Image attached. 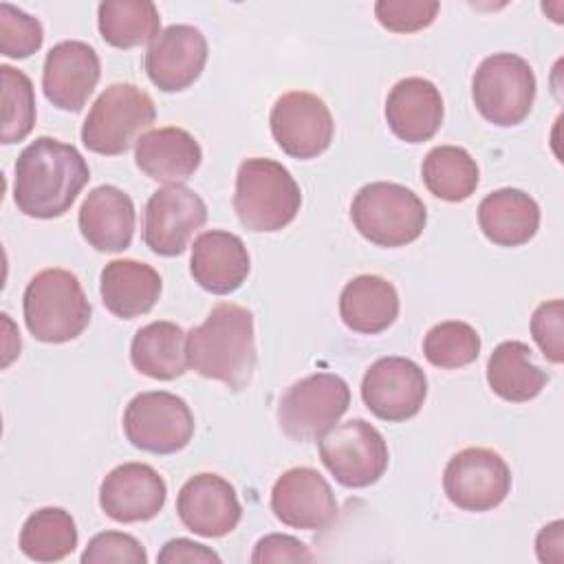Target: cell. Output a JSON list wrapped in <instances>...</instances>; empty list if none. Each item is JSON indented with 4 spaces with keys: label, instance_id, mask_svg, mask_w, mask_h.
I'll use <instances>...</instances> for the list:
<instances>
[{
    "label": "cell",
    "instance_id": "cell-27",
    "mask_svg": "<svg viewBox=\"0 0 564 564\" xmlns=\"http://www.w3.org/2000/svg\"><path fill=\"white\" fill-rule=\"evenodd\" d=\"M185 333L174 322H150L148 326L139 328L130 344V361L132 366L159 381H172L187 370V355H185Z\"/></svg>",
    "mask_w": 564,
    "mask_h": 564
},
{
    "label": "cell",
    "instance_id": "cell-9",
    "mask_svg": "<svg viewBox=\"0 0 564 564\" xmlns=\"http://www.w3.org/2000/svg\"><path fill=\"white\" fill-rule=\"evenodd\" d=\"M128 441L150 454H176L194 436V414L189 405L165 390L137 394L123 412Z\"/></svg>",
    "mask_w": 564,
    "mask_h": 564
},
{
    "label": "cell",
    "instance_id": "cell-37",
    "mask_svg": "<svg viewBox=\"0 0 564 564\" xmlns=\"http://www.w3.org/2000/svg\"><path fill=\"white\" fill-rule=\"evenodd\" d=\"M562 300L542 302L531 317V335L544 357L553 364H562Z\"/></svg>",
    "mask_w": 564,
    "mask_h": 564
},
{
    "label": "cell",
    "instance_id": "cell-6",
    "mask_svg": "<svg viewBox=\"0 0 564 564\" xmlns=\"http://www.w3.org/2000/svg\"><path fill=\"white\" fill-rule=\"evenodd\" d=\"M154 117V101L143 88L112 84L90 106L82 126V141L95 154L117 156L139 141Z\"/></svg>",
    "mask_w": 564,
    "mask_h": 564
},
{
    "label": "cell",
    "instance_id": "cell-22",
    "mask_svg": "<svg viewBox=\"0 0 564 564\" xmlns=\"http://www.w3.org/2000/svg\"><path fill=\"white\" fill-rule=\"evenodd\" d=\"M77 220L84 240L93 249L123 251L134 236V203L123 189L99 185L84 198Z\"/></svg>",
    "mask_w": 564,
    "mask_h": 564
},
{
    "label": "cell",
    "instance_id": "cell-19",
    "mask_svg": "<svg viewBox=\"0 0 564 564\" xmlns=\"http://www.w3.org/2000/svg\"><path fill=\"white\" fill-rule=\"evenodd\" d=\"M176 513L192 533L223 538L238 527L242 507L229 480L218 474H196L181 487Z\"/></svg>",
    "mask_w": 564,
    "mask_h": 564
},
{
    "label": "cell",
    "instance_id": "cell-15",
    "mask_svg": "<svg viewBox=\"0 0 564 564\" xmlns=\"http://www.w3.org/2000/svg\"><path fill=\"white\" fill-rule=\"evenodd\" d=\"M271 511L293 529L322 531L337 520V500L328 480L313 467L286 469L271 489Z\"/></svg>",
    "mask_w": 564,
    "mask_h": 564
},
{
    "label": "cell",
    "instance_id": "cell-11",
    "mask_svg": "<svg viewBox=\"0 0 564 564\" xmlns=\"http://www.w3.org/2000/svg\"><path fill=\"white\" fill-rule=\"evenodd\" d=\"M443 489L449 502L463 511H491L511 491V469L498 452L467 447L447 460Z\"/></svg>",
    "mask_w": 564,
    "mask_h": 564
},
{
    "label": "cell",
    "instance_id": "cell-1",
    "mask_svg": "<svg viewBox=\"0 0 564 564\" xmlns=\"http://www.w3.org/2000/svg\"><path fill=\"white\" fill-rule=\"evenodd\" d=\"M90 178L88 163L75 145L37 137L15 161L13 200L24 216H64Z\"/></svg>",
    "mask_w": 564,
    "mask_h": 564
},
{
    "label": "cell",
    "instance_id": "cell-28",
    "mask_svg": "<svg viewBox=\"0 0 564 564\" xmlns=\"http://www.w3.org/2000/svg\"><path fill=\"white\" fill-rule=\"evenodd\" d=\"M487 381L494 394L511 403L535 399L546 386V372L533 361L524 341L509 339L494 348L487 361Z\"/></svg>",
    "mask_w": 564,
    "mask_h": 564
},
{
    "label": "cell",
    "instance_id": "cell-38",
    "mask_svg": "<svg viewBox=\"0 0 564 564\" xmlns=\"http://www.w3.org/2000/svg\"><path fill=\"white\" fill-rule=\"evenodd\" d=\"M315 553L308 551V546L286 533H269L258 540L251 562L262 564V562H313Z\"/></svg>",
    "mask_w": 564,
    "mask_h": 564
},
{
    "label": "cell",
    "instance_id": "cell-40",
    "mask_svg": "<svg viewBox=\"0 0 564 564\" xmlns=\"http://www.w3.org/2000/svg\"><path fill=\"white\" fill-rule=\"evenodd\" d=\"M562 520H555L546 527L535 538V551L542 562H562Z\"/></svg>",
    "mask_w": 564,
    "mask_h": 564
},
{
    "label": "cell",
    "instance_id": "cell-24",
    "mask_svg": "<svg viewBox=\"0 0 564 564\" xmlns=\"http://www.w3.org/2000/svg\"><path fill=\"white\" fill-rule=\"evenodd\" d=\"M161 275L139 260H110L99 275L104 306L121 319H132L152 311L161 295Z\"/></svg>",
    "mask_w": 564,
    "mask_h": 564
},
{
    "label": "cell",
    "instance_id": "cell-34",
    "mask_svg": "<svg viewBox=\"0 0 564 564\" xmlns=\"http://www.w3.org/2000/svg\"><path fill=\"white\" fill-rule=\"evenodd\" d=\"M44 31L37 18L15 9L7 2L0 4V51L7 57L24 59L40 51Z\"/></svg>",
    "mask_w": 564,
    "mask_h": 564
},
{
    "label": "cell",
    "instance_id": "cell-18",
    "mask_svg": "<svg viewBox=\"0 0 564 564\" xmlns=\"http://www.w3.org/2000/svg\"><path fill=\"white\" fill-rule=\"evenodd\" d=\"M167 487L145 463H123L106 474L99 487V507L115 522L152 520L165 505Z\"/></svg>",
    "mask_w": 564,
    "mask_h": 564
},
{
    "label": "cell",
    "instance_id": "cell-10",
    "mask_svg": "<svg viewBox=\"0 0 564 564\" xmlns=\"http://www.w3.org/2000/svg\"><path fill=\"white\" fill-rule=\"evenodd\" d=\"M319 458L339 485L361 489L383 476L390 456L375 425L364 419H350L333 425L319 438Z\"/></svg>",
    "mask_w": 564,
    "mask_h": 564
},
{
    "label": "cell",
    "instance_id": "cell-8",
    "mask_svg": "<svg viewBox=\"0 0 564 564\" xmlns=\"http://www.w3.org/2000/svg\"><path fill=\"white\" fill-rule=\"evenodd\" d=\"M350 388L333 372H315L295 381L278 405L280 430L295 443L319 441L348 410Z\"/></svg>",
    "mask_w": 564,
    "mask_h": 564
},
{
    "label": "cell",
    "instance_id": "cell-32",
    "mask_svg": "<svg viewBox=\"0 0 564 564\" xmlns=\"http://www.w3.org/2000/svg\"><path fill=\"white\" fill-rule=\"evenodd\" d=\"M423 355L432 366L445 370L469 366L480 355V335L467 322H441L427 330Z\"/></svg>",
    "mask_w": 564,
    "mask_h": 564
},
{
    "label": "cell",
    "instance_id": "cell-31",
    "mask_svg": "<svg viewBox=\"0 0 564 564\" xmlns=\"http://www.w3.org/2000/svg\"><path fill=\"white\" fill-rule=\"evenodd\" d=\"M77 546L73 516L59 507L37 509L20 531V551L35 562H59Z\"/></svg>",
    "mask_w": 564,
    "mask_h": 564
},
{
    "label": "cell",
    "instance_id": "cell-12",
    "mask_svg": "<svg viewBox=\"0 0 564 564\" xmlns=\"http://www.w3.org/2000/svg\"><path fill=\"white\" fill-rule=\"evenodd\" d=\"M269 126L275 143L293 159L319 156L328 150L335 132L328 106L306 90H291L278 97Z\"/></svg>",
    "mask_w": 564,
    "mask_h": 564
},
{
    "label": "cell",
    "instance_id": "cell-2",
    "mask_svg": "<svg viewBox=\"0 0 564 564\" xmlns=\"http://www.w3.org/2000/svg\"><path fill=\"white\" fill-rule=\"evenodd\" d=\"M185 355L200 377L223 381L231 390H245L256 368L253 313L245 306L216 304L205 322L185 337Z\"/></svg>",
    "mask_w": 564,
    "mask_h": 564
},
{
    "label": "cell",
    "instance_id": "cell-13",
    "mask_svg": "<svg viewBox=\"0 0 564 564\" xmlns=\"http://www.w3.org/2000/svg\"><path fill=\"white\" fill-rule=\"evenodd\" d=\"M205 220L207 205L194 189L167 185L156 189L145 203L143 242L159 256H181Z\"/></svg>",
    "mask_w": 564,
    "mask_h": 564
},
{
    "label": "cell",
    "instance_id": "cell-17",
    "mask_svg": "<svg viewBox=\"0 0 564 564\" xmlns=\"http://www.w3.org/2000/svg\"><path fill=\"white\" fill-rule=\"evenodd\" d=\"M101 75L97 51L79 40L57 42L44 59L42 88L46 99L68 112H79Z\"/></svg>",
    "mask_w": 564,
    "mask_h": 564
},
{
    "label": "cell",
    "instance_id": "cell-14",
    "mask_svg": "<svg viewBox=\"0 0 564 564\" xmlns=\"http://www.w3.org/2000/svg\"><path fill=\"white\" fill-rule=\"evenodd\" d=\"M427 397V379L408 357H381L361 379V399L381 421L401 423L419 414Z\"/></svg>",
    "mask_w": 564,
    "mask_h": 564
},
{
    "label": "cell",
    "instance_id": "cell-33",
    "mask_svg": "<svg viewBox=\"0 0 564 564\" xmlns=\"http://www.w3.org/2000/svg\"><path fill=\"white\" fill-rule=\"evenodd\" d=\"M2 77V143H18L35 126V93L31 79L9 64L0 66Z\"/></svg>",
    "mask_w": 564,
    "mask_h": 564
},
{
    "label": "cell",
    "instance_id": "cell-30",
    "mask_svg": "<svg viewBox=\"0 0 564 564\" xmlns=\"http://www.w3.org/2000/svg\"><path fill=\"white\" fill-rule=\"evenodd\" d=\"M421 174L430 194L447 203L467 200L480 181L476 161L465 148L458 145L432 148L423 159Z\"/></svg>",
    "mask_w": 564,
    "mask_h": 564
},
{
    "label": "cell",
    "instance_id": "cell-39",
    "mask_svg": "<svg viewBox=\"0 0 564 564\" xmlns=\"http://www.w3.org/2000/svg\"><path fill=\"white\" fill-rule=\"evenodd\" d=\"M161 564H178V562H220L218 553L187 538H176L165 542L159 557Z\"/></svg>",
    "mask_w": 564,
    "mask_h": 564
},
{
    "label": "cell",
    "instance_id": "cell-26",
    "mask_svg": "<svg viewBox=\"0 0 564 564\" xmlns=\"http://www.w3.org/2000/svg\"><path fill=\"white\" fill-rule=\"evenodd\" d=\"M339 317L355 333H383L399 317V293L381 275H357L341 289Z\"/></svg>",
    "mask_w": 564,
    "mask_h": 564
},
{
    "label": "cell",
    "instance_id": "cell-16",
    "mask_svg": "<svg viewBox=\"0 0 564 564\" xmlns=\"http://www.w3.org/2000/svg\"><path fill=\"white\" fill-rule=\"evenodd\" d=\"M207 64V40L189 24L163 29L145 51V73L163 93L189 88Z\"/></svg>",
    "mask_w": 564,
    "mask_h": 564
},
{
    "label": "cell",
    "instance_id": "cell-29",
    "mask_svg": "<svg viewBox=\"0 0 564 564\" xmlns=\"http://www.w3.org/2000/svg\"><path fill=\"white\" fill-rule=\"evenodd\" d=\"M97 24L104 42L115 48L152 44L161 33V15L150 0H106L97 9Z\"/></svg>",
    "mask_w": 564,
    "mask_h": 564
},
{
    "label": "cell",
    "instance_id": "cell-7",
    "mask_svg": "<svg viewBox=\"0 0 564 564\" xmlns=\"http://www.w3.org/2000/svg\"><path fill=\"white\" fill-rule=\"evenodd\" d=\"M476 110L494 126L522 123L535 101V75L529 62L513 53L485 57L471 79Z\"/></svg>",
    "mask_w": 564,
    "mask_h": 564
},
{
    "label": "cell",
    "instance_id": "cell-25",
    "mask_svg": "<svg viewBox=\"0 0 564 564\" xmlns=\"http://www.w3.org/2000/svg\"><path fill=\"white\" fill-rule=\"evenodd\" d=\"M478 225L494 245L520 247L535 236L540 227V207L527 192L502 187L480 200Z\"/></svg>",
    "mask_w": 564,
    "mask_h": 564
},
{
    "label": "cell",
    "instance_id": "cell-5",
    "mask_svg": "<svg viewBox=\"0 0 564 564\" xmlns=\"http://www.w3.org/2000/svg\"><path fill=\"white\" fill-rule=\"evenodd\" d=\"M355 229L377 247H405L414 242L427 223L423 200L405 185L377 181L364 185L352 203Z\"/></svg>",
    "mask_w": 564,
    "mask_h": 564
},
{
    "label": "cell",
    "instance_id": "cell-20",
    "mask_svg": "<svg viewBox=\"0 0 564 564\" xmlns=\"http://www.w3.org/2000/svg\"><path fill=\"white\" fill-rule=\"evenodd\" d=\"M251 269L245 242L223 229L203 231L192 245L189 271L200 289L214 295H229L242 286Z\"/></svg>",
    "mask_w": 564,
    "mask_h": 564
},
{
    "label": "cell",
    "instance_id": "cell-21",
    "mask_svg": "<svg viewBox=\"0 0 564 564\" xmlns=\"http://www.w3.org/2000/svg\"><path fill=\"white\" fill-rule=\"evenodd\" d=\"M386 121L394 137L405 143L430 141L443 123V97L423 77L397 82L386 99Z\"/></svg>",
    "mask_w": 564,
    "mask_h": 564
},
{
    "label": "cell",
    "instance_id": "cell-35",
    "mask_svg": "<svg viewBox=\"0 0 564 564\" xmlns=\"http://www.w3.org/2000/svg\"><path fill=\"white\" fill-rule=\"evenodd\" d=\"M441 4L436 0H379L375 15L392 33H414L436 20Z\"/></svg>",
    "mask_w": 564,
    "mask_h": 564
},
{
    "label": "cell",
    "instance_id": "cell-36",
    "mask_svg": "<svg viewBox=\"0 0 564 564\" xmlns=\"http://www.w3.org/2000/svg\"><path fill=\"white\" fill-rule=\"evenodd\" d=\"M145 564L148 553L141 546V542L123 531H104L88 540L82 564Z\"/></svg>",
    "mask_w": 564,
    "mask_h": 564
},
{
    "label": "cell",
    "instance_id": "cell-3",
    "mask_svg": "<svg viewBox=\"0 0 564 564\" xmlns=\"http://www.w3.org/2000/svg\"><path fill=\"white\" fill-rule=\"evenodd\" d=\"M22 311L29 333L46 344L79 337L90 322V302L75 273L44 269L24 289Z\"/></svg>",
    "mask_w": 564,
    "mask_h": 564
},
{
    "label": "cell",
    "instance_id": "cell-23",
    "mask_svg": "<svg viewBox=\"0 0 564 564\" xmlns=\"http://www.w3.org/2000/svg\"><path fill=\"white\" fill-rule=\"evenodd\" d=\"M137 167L156 183L181 185L200 165L198 141L183 128H156L139 137L134 145Z\"/></svg>",
    "mask_w": 564,
    "mask_h": 564
},
{
    "label": "cell",
    "instance_id": "cell-4",
    "mask_svg": "<svg viewBox=\"0 0 564 564\" xmlns=\"http://www.w3.org/2000/svg\"><path fill=\"white\" fill-rule=\"evenodd\" d=\"M302 192L291 172L273 161L253 156L236 174L234 209L249 231H280L297 216Z\"/></svg>",
    "mask_w": 564,
    "mask_h": 564
}]
</instances>
